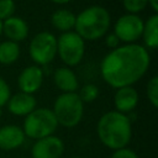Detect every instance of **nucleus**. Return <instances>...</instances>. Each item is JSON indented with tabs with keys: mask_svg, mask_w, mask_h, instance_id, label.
<instances>
[{
	"mask_svg": "<svg viewBox=\"0 0 158 158\" xmlns=\"http://www.w3.org/2000/svg\"><path fill=\"white\" fill-rule=\"evenodd\" d=\"M151 57L148 51L137 43L118 46L101 60L100 73L106 84L118 89L132 86L148 70Z\"/></svg>",
	"mask_w": 158,
	"mask_h": 158,
	"instance_id": "obj_1",
	"label": "nucleus"
},
{
	"mask_svg": "<svg viewBox=\"0 0 158 158\" xmlns=\"http://www.w3.org/2000/svg\"><path fill=\"white\" fill-rule=\"evenodd\" d=\"M96 133L105 147L112 151L125 148L132 138L131 120L127 115L115 110L107 111L99 118Z\"/></svg>",
	"mask_w": 158,
	"mask_h": 158,
	"instance_id": "obj_2",
	"label": "nucleus"
},
{
	"mask_svg": "<svg viewBox=\"0 0 158 158\" xmlns=\"http://www.w3.org/2000/svg\"><path fill=\"white\" fill-rule=\"evenodd\" d=\"M111 23L109 11L100 5H93L84 9L75 16L74 32L84 41H95L105 36Z\"/></svg>",
	"mask_w": 158,
	"mask_h": 158,
	"instance_id": "obj_3",
	"label": "nucleus"
},
{
	"mask_svg": "<svg viewBox=\"0 0 158 158\" xmlns=\"http://www.w3.org/2000/svg\"><path fill=\"white\" fill-rule=\"evenodd\" d=\"M58 126L73 128L78 126L84 115V102L78 93H62L57 96L52 109Z\"/></svg>",
	"mask_w": 158,
	"mask_h": 158,
	"instance_id": "obj_4",
	"label": "nucleus"
},
{
	"mask_svg": "<svg viewBox=\"0 0 158 158\" xmlns=\"http://www.w3.org/2000/svg\"><path fill=\"white\" fill-rule=\"evenodd\" d=\"M58 127V122L51 109L40 107L35 109L27 116H25L23 126L21 127L25 137L32 139H40L47 136H52Z\"/></svg>",
	"mask_w": 158,
	"mask_h": 158,
	"instance_id": "obj_5",
	"label": "nucleus"
},
{
	"mask_svg": "<svg viewBox=\"0 0 158 158\" xmlns=\"http://www.w3.org/2000/svg\"><path fill=\"white\" fill-rule=\"evenodd\" d=\"M85 53V41L74 31L64 32L57 38V54L67 67L78 65Z\"/></svg>",
	"mask_w": 158,
	"mask_h": 158,
	"instance_id": "obj_6",
	"label": "nucleus"
},
{
	"mask_svg": "<svg viewBox=\"0 0 158 158\" xmlns=\"http://www.w3.org/2000/svg\"><path fill=\"white\" fill-rule=\"evenodd\" d=\"M28 53L38 67L49 64L57 56V37L48 31L38 32L30 42Z\"/></svg>",
	"mask_w": 158,
	"mask_h": 158,
	"instance_id": "obj_7",
	"label": "nucleus"
},
{
	"mask_svg": "<svg viewBox=\"0 0 158 158\" xmlns=\"http://www.w3.org/2000/svg\"><path fill=\"white\" fill-rule=\"evenodd\" d=\"M143 30V20L138 15L125 14L120 16L114 26V33L118 38L120 42H125L126 44L136 43V41L141 37Z\"/></svg>",
	"mask_w": 158,
	"mask_h": 158,
	"instance_id": "obj_8",
	"label": "nucleus"
},
{
	"mask_svg": "<svg viewBox=\"0 0 158 158\" xmlns=\"http://www.w3.org/2000/svg\"><path fill=\"white\" fill-rule=\"evenodd\" d=\"M64 153V142L58 136H47L36 139L32 148V158H60Z\"/></svg>",
	"mask_w": 158,
	"mask_h": 158,
	"instance_id": "obj_9",
	"label": "nucleus"
},
{
	"mask_svg": "<svg viewBox=\"0 0 158 158\" xmlns=\"http://www.w3.org/2000/svg\"><path fill=\"white\" fill-rule=\"evenodd\" d=\"M43 70L38 65L26 67L17 78V85L22 93L33 95L43 83Z\"/></svg>",
	"mask_w": 158,
	"mask_h": 158,
	"instance_id": "obj_10",
	"label": "nucleus"
},
{
	"mask_svg": "<svg viewBox=\"0 0 158 158\" xmlns=\"http://www.w3.org/2000/svg\"><path fill=\"white\" fill-rule=\"evenodd\" d=\"M138 93L133 86H123L116 89V93L114 95L115 111L125 115L132 112L138 105Z\"/></svg>",
	"mask_w": 158,
	"mask_h": 158,
	"instance_id": "obj_11",
	"label": "nucleus"
},
{
	"mask_svg": "<svg viewBox=\"0 0 158 158\" xmlns=\"http://www.w3.org/2000/svg\"><path fill=\"white\" fill-rule=\"evenodd\" d=\"M36 98L31 94H26L22 91L11 95L6 104L7 110L15 116H27L36 109Z\"/></svg>",
	"mask_w": 158,
	"mask_h": 158,
	"instance_id": "obj_12",
	"label": "nucleus"
},
{
	"mask_svg": "<svg viewBox=\"0 0 158 158\" xmlns=\"http://www.w3.org/2000/svg\"><path fill=\"white\" fill-rule=\"evenodd\" d=\"M25 133L17 125H5L0 127V149L12 151L21 147L25 142Z\"/></svg>",
	"mask_w": 158,
	"mask_h": 158,
	"instance_id": "obj_13",
	"label": "nucleus"
},
{
	"mask_svg": "<svg viewBox=\"0 0 158 158\" xmlns=\"http://www.w3.org/2000/svg\"><path fill=\"white\" fill-rule=\"evenodd\" d=\"M2 33L12 42H21L28 36V25L22 17L11 16L2 21Z\"/></svg>",
	"mask_w": 158,
	"mask_h": 158,
	"instance_id": "obj_14",
	"label": "nucleus"
},
{
	"mask_svg": "<svg viewBox=\"0 0 158 158\" xmlns=\"http://www.w3.org/2000/svg\"><path fill=\"white\" fill-rule=\"evenodd\" d=\"M53 80L62 93H77L79 88L78 78L69 67H59L54 70Z\"/></svg>",
	"mask_w": 158,
	"mask_h": 158,
	"instance_id": "obj_15",
	"label": "nucleus"
},
{
	"mask_svg": "<svg viewBox=\"0 0 158 158\" xmlns=\"http://www.w3.org/2000/svg\"><path fill=\"white\" fill-rule=\"evenodd\" d=\"M141 37L143 38L144 48L156 49L158 47V15L153 14L143 22V30Z\"/></svg>",
	"mask_w": 158,
	"mask_h": 158,
	"instance_id": "obj_16",
	"label": "nucleus"
},
{
	"mask_svg": "<svg viewBox=\"0 0 158 158\" xmlns=\"http://www.w3.org/2000/svg\"><path fill=\"white\" fill-rule=\"evenodd\" d=\"M51 23L54 28L60 31L62 33L69 32L74 28L75 25V15L67 10V9H59L56 10L51 16Z\"/></svg>",
	"mask_w": 158,
	"mask_h": 158,
	"instance_id": "obj_17",
	"label": "nucleus"
},
{
	"mask_svg": "<svg viewBox=\"0 0 158 158\" xmlns=\"http://www.w3.org/2000/svg\"><path fill=\"white\" fill-rule=\"evenodd\" d=\"M20 57V46L12 41H4L0 43V63L9 65L15 63Z\"/></svg>",
	"mask_w": 158,
	"mask_h": 158,
	"instance_id": "obj_18",
	"label": "nucleus"
},
{
	"mask_svg": "<svg viewBox=\"0 0 158 158\" xmlns=\"http://www.w3.org/2000/svg\"><path fill=\"white\" fill-rule=\"evenodd\" d=\"M78 95L83 102H93L99 96V88L91 83L85 84L80 88V91L78 93Z\"/></svg>",
	"mask_w": 158,
	"mask_h": 158,
	"instance_id": "obj_19",
	"label": "nucleus"
},
{
	"mask_svg": "<svg viewBox=\"0 0 158 158\" xmlns=\"http://www.w3.org/2000/svg\"><path fill=\"white\" fill-rule=\"evenodd\" d=\"M146 93H147V98L149 102L152 104V106L157 107L158 106V77L157 75H153L148 80Z\"/></svg>",
	"mask_w": 158,
	"mask_h": 158,
	"instance_id": "obj_20",
	"label": "nucleus"
},
{
	"mask_svg": "<svg viewBox=\"0 0 158 158\" xmlns=\"http://www.w3.org/2000/svg\"><path fill=\"white\" fill-rule=\"evenodd\" d=\"M122 5L127 14L137 15L146 9V6L148 5V0H122Z\"/></svg>",
	"mask_w": 158,
	"mask_h": 158,
	"instance_id": "obj_21",
	"label": "nucleus"
},
{
	"mask_svg": "<svg viewBox=\"0 0 158 158\" xmlns=\"http://www.w3.org/2000/svg\"><path fill=\"white\" fill-rule=\"evenodd\" d=\"M16 5L14 0H0V21L14 16Z\"/></svg>",
	"mask_w": 158,
	"mask_h": 158,
	"instance_id": "obj_22",
	"label": "nucleus"
},
{
	"mask_svg": "<svg viewBox=\"0 0 158 158\" xmlns=\"http://www.w3.org/2000/svg\"><path fill=\"white\" fill-rule=\"evenodd\" d=\"M10 96H11L10 86L5 81V79L2 77H0V109L7 104Z\"/></svg>",
	"mask_w": 158,
	"mask_h": 158,
	"instance_id": "obj_23",
	"label": "nucleus"
},
{
	"mask_svg": "<svg viewBox=\"0 0 158 158\" xmlns=\"http://www.w3.org/2000/svg\"><path fill=\"white\" fill-rule=\"evenodd\" d=\"M111 158H139V157L137 156V153L133 149L125 147V148L114 151V153L111 154Z\"/></svg>",
	"mask_w": 158,
	"mask_h": 158,
	"instance_id": "obj_24",
	"label": "nucleus"
},
{
	"mask_svg": "<svg viewBox=\"0 0 158 158\" xmlns=\"http://www.w3.org/2000/svg\"><path fill=\"white\" fill-rule=\"evenodd\" d=\"M118 43H120V41H118V38L115 36V33H114V32H112V33L106 35V37H105V44H106L109 48L115 49V48H117V47H118Z\"/></svg>",
	"mask_w": 158,
	"mask_h": 158,
	"instance_id": "obj_25",
	"label": "nucleus"
},
{
	"mask_svg": "<svg viewBox=\"0 0 158 158\" xmlns=\"http://www.w3.org/2000/svg\"><path fill=\"white\" fill-rule=\"evenodd\" d=\"M148 5L152 7L154 14H157V11H158V0H148Z\"/></svg>",
	"mask_w": 158,
	"mask_h": 158,
	"instance_id": "obj_26",
	"label": "nucleus"
},
{
	"mask_svg": "<svg viewBox=\"0 0 158 158\" xmlns=\"http://www.w3.org/2000/svg\"><path fill=\"white\" fill-rule=\"evenodd\" d=\"M49 1H52L54 4H58V5H63V4H68L72 0H49Z\"/></svg>",
	"mask_w": 158,
	"mask_h": 158,
	"instance_id": "obj_27",
	"label": "nucleus"
},
{
	"mask_svg": "<svg viewBox=\"0 0 158 158\" xmlns=\"http://www.w3.org/2000/svg\"><path fill=\"white\" fill-rule=\"evenodd\" d=\"M2 35V21H0V37Z\"/></svg>",
	"mask_w": 158,
	"mask_h": 158,
	"instance_id": "obj_28",
	"label": "nucleus"
},
{
	"mask_svg": "<svg viewBox=\"0 0 158 158\" xmlns=\"http://www.w3.org/2000/svg\"><path fill=\"white\" fill-rule=\"evenodd\" d=\"M70 158H81V157H70Z\"/></svg>",
	"mask_w": 158,
	"mask_h": 158,
	"instance_id": "obj_29",
	"label": "nucleus"
},
{
	"mask_svg": "<svg viewBox=\"0 0 158 158\" xmlns=\"http://www.w3.org/2000/svg\"><path fill=\"white\" fill-rule=\"evenodd\" d=\"M0 115H1V109H0Z\"/></svg>",
	"mask_w": 158,
	"mask_h": 158,
	"instance_id": "obj_30",
	"label": "nucleus"
}]
</instances>
